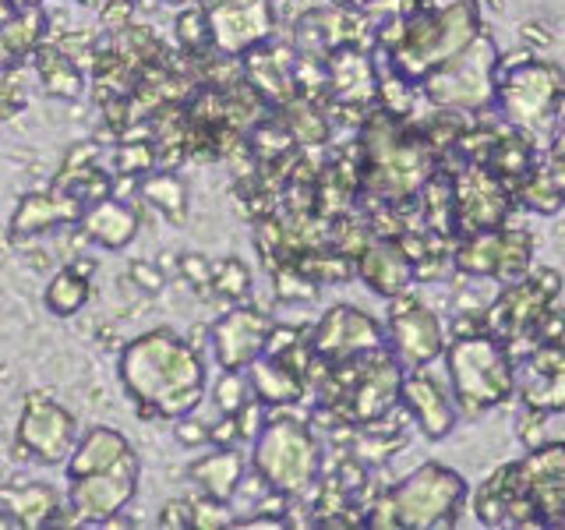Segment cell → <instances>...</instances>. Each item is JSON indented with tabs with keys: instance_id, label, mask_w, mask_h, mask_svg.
<instances>
[{
	"instance_id": "obj_1",
	"label": "cell",
	"mask_w": 565,
	"mask_h": 530,
	"mask_svg": "<svg viewBox=\"0 0 565 530\" xmlns=\"http://www.w3.org/2000/svg\"><path fill=\"white\" fill-rule=\"evenodd\" d=\"M117 371L141 421L188 417L205 400V361L173 329H149L135 336L124 347Z\"/></svg>"
},
{
	"instance_id": "obj_2",
	"label": "cell",
	"mask_w": 565,
	"mask_h": 530,
	"mask_svg": "<svg viewBox=\"0 0 565 530\" xmlns=\"http://www.w3.org/2000/svg\"><path fill=\"white\" fill-rule=\"evenodd\" d=\"M353 149H358L361 170L358 202H411L441 163V156L414 120L385 114L382 106H371L364 114L358 135H353Z\"/></svg>"
},
{
	"instance_id": "obj_3",
	"label": "cell",
	"mask_w": 565,
	"mask_h": 530,
	"mask_svg": "<svg viewBox=\"0 0 565 530\" xmlns=\"http://www.w3.org/2000/svg\"><path fill=\"white\" fill-rule=\"evenodd\" d=\"M481 32H488L481 0H452L446 8H424L406 18L375 22V53L399 78L420 85Z\"/></svg>"
},
{
	"instance_id": "obj_4",
	"label": "cell",
	"mask_w": 565,
	"mask_h": 530,
	"mask_svg": "<svg viewBox=\"0 0 565 530\" xmlns=\"http://www.w3.org/2000/svg\"><path fill=\"white\" fill-rule=\"evenodd\" d=\"M247 467L262 477L265 488L300 502L315 495L318 481H322L326 446L308 417L294 414V406H273V414H265L262 432L252 442Z\"/></svg>"
},
{
	"instance_id": "obj_5",
	"label": "cell",
	"mask_w": 565,
	"mask_h": 530,
	"mask_svg": "<svg viewBox=\"0 0 565 530\" xmlns=\"http://www.w3.org/2000/svg\"><path fill=\"white\" fill-rule=\"evenodd\" d=\"M470 499V485L463 474L446 464H420L393 488H382L364 506V527H414L441 530L456 527Z\"/></svg>"
},
{
	"instance_id": "obj_6",
	"label": "cell",
	"mask_w": 565,
	"mask_h": 530,
	"mask_svg": "<svg viewBox=\"0 0 565 530\" xmlns=\"http://www.w3.org/2000/svg\"><path fill=\"white\" fill-rule=\"evenodd\" d=\"M446 382L452 389L459 417H484L499 411L509 400H516V382H512V358L505 343L491 332H459L449 336L446 353Z\"/></svg>"
},
{
	"instance_id": "obj_7",
	"label": "cell",
	"mask_w": 565,
	"mask_h": 530,
	"mask_svg": "<svg viewBox=\"0 0 565 530\" xmlns=\"http://www.w3.org/2000/svg\"><path fill=\"white\" fill-rule=\"evenodd\" d=\"M565 110V67L555 61L523 57L520 64H505L499 71V88H494V114L505 124L520 128L544 149L555 124Z\"/></svg>"
},
{
	"instance_id": "obj_8",
	"label": "cell",
	"mask_w": 565,
	"mask_h": 530,
	"mask_svg": "<svg viewBox=\"0 0 565 530\" xmlns=\"http://www.w3.org/2000/svg\"><path fill=\"white\" fill-rule=\"evenodd\" d=\"M499 71H502V50L491 40V32H481L463 53H456L449 64L431 71L417 88L420 99L428 106H438V110L488 117L494 110Z\"/></svg>"
},
{
	"instance_id": "obj_9",
	"label": "cell",
	"mask_w": 565,
	"mask_h": 530,
	"mask_svg": "<svg viewBox=\"0 0 565 530\" xmlns=\"http://www.w3.org/2000/svg\"><path fill=\"white\" fill-rule=\"evenodd\" d=\"M558 294H562V273L552 269V265H530V273L523 279L499 287V294L491 297V305L481 315L484 332L505 343L509 358H520L523 350L534 347V332L547 308H555Z\"/></svg>"
},
{
	"instance_id": "obj_10",
	"label": "cell",
	"mask_w": 565,
	"mask_h": 530,
	"mask_svg": "<svg viewBox=\"0 0 565 530\" xmlns=\"http://www.w3.org/2000/svg\"><path fill=\"white\" fill-rule=\"evenodd\" d=\"M441 167L452 173V226L456 241L484 234V230L505 226L516 212L512 184L499 173H491L484 163H463V159L441 156Z\"/></svg>"
},
{
	"instance_id": "obj_11",
	"label": "cell",
	"mask_w": 565,
	"mask_h": 530,
	"mask_svg": "<svg viewBox=\"0 0 565 530\" xmlns=\"http://www.w3.org/2000/svg\"><path fill=\"white\" fill-rule=\"evenodd\" d=\"M534 234L523 226H494L484 234L473 237H459L452 265L459 276H477V279H491L499 287H509L530 273L534 265Z\"/></svg>"
},
{
	"instance_id": "obj_12",
	"label": "cell",
	"mask_w": 565,
	"mask_h": 530,
	"mask_svg": "<svg viewBox=\"0 0 565 530\" xmlns=\"http://www.w3.org/2000/svg\"><path fill=\"white\" fill-rule=\"evenodd\" d=\"M449 343V326L428 300H420L414 287L406 294L388 297V315H385V347L393 350V358L411 371V368H428L441 361Z\"/></svg>"
},
{
	"instance_id": "obj_13",
	"label": "cell",
	"mask_w": 565,
	"mask_h": 530,
	"mask_svg": "<svg viewBox=\"0 0 565 530\" xmlns=\"http://www.w3.org/2000/svg\"><path fill=\"white\" fill-rule=\"evenodd\" d=\"M78 442V417L50 400L46 393H29L14 432V456L40 459L46 467H64Z\"/></svg>"
},
{
	"instance_id": "obj_14",
	"label": "cell",
	"mask_w": 565,
	"mask_h": 530,
	"mask_svg": "<svg viewBox=\"0 0 565 530\" xmlns=\"http://www.w3.org/2000/svg\"><path fill=\"white\" fill-rule=\"evenodd\" d=\"M67 509L75 512V527H103L131 506L138 491V456L96 474L67 477Z\"/></svg>"
},
{
	"instance_id": "obj_15",
	"label": "cell",
	"mask_w": 565,
	"mask_h": 530,
	"mask_svg": "<svg viewBox=\"0 0 565 530\" xmlns=\"http://www.w3.org/2000/svg\"><path fill=\"white\" fill-rule=\"evenodd\" d=\"M209 14L212 50L244 57L247 50L269 43L276 35V8L273 0H199Z\"/></svg>"
},
{
	"instance_id": "obj_16",
	"label": "cell",
	"mask_w": 565,
	"mask_h": 530,
	"mask_svg": "<svg viewBox=\"0 0 565 530\" xmlns=\"http://www.w3.org/2000/svg\"><path fill=\"white\" fill-rule=\"evenodd\" d=\"M512 382L523 411L565 414V343H534L512 358Z\"/></svg>"
},
{
	"instance_id": "obj_17",
	"label": "cell",
	"mask_w": 565,
	"mask_h": 530,
	"mask_svg": "<svg viewBox=\"0 0 565 530\" xmlns=\"http://www.w3.org/2000/svg\"><path fill=\"white\" fill-rule=\"evenodd\" d=\"M385 347V322L353 305H332L318 322L311 326V350L315 358L329 364L361 358V353Z\"/></svg>"
},
{
	"instance_id": "obj_18",
	"label": "cell",
	"mask_w": 565,
	"mask_h": 530,
	"mask_svg": "<svg viewBox=\"0 0 565 530\" xmlns=\"http://www.w3.org/2000/svg\"><path fill=\"white\" fill-rule=\"evenodd\" d=\"M520 481L541 527H565V438H544L520 459Z\"/></svg>"
},
{
	"instance_id": "obj_19",
	"label": "cell",
	"mask_w": 565,
	"mask_h": 530,
	"mask_svg": "<svg viewBox=\"0 0 565 530\" xmlns=\"http://www.w3.org/2000/svg\"><path fill=\"white\" fill-rule=\"evenodd\" d=\"M399 403L406 406V414L417 424V432L428 442H441L456 432L459 411L452 400V389L446 379H438L431 364L428 368H411L403 371L399 385Z\"/></svg>"
},
{
	"instance_id": "obj_20",
	"label": "cell",
	"mask_w": 565,
	"mask_h": 530,
	"mask_svg": "<svg viewBox=\"0 0 565 530\" xmlns=\"http://www.w3.org/2000/svg\"><path fill=\"white\" fill-rule=\"evenodd\" d=\"M273 315L255 305H237L230 308L209 332L212 353L223 371H244L258 353L265 350V340L273 332Z\"/></svg>"
},
{
	"instance_id": "obj_21",
	"label": "cell",
	"mask_w": 565,
	"mask_h": 530,
	"mask_svg": "<svg viewBox=\"0 0 565 530\" xmlns=\"http://www.w3.org/2000/svg\"><path fill=\"white\" fill-rule=\"evenodd\" d=\"M470 509H473L477 523H484V527H541L537 512L523 491L516 459L494 467L484 481L477 485Z\"/></svg>"
},
{
	"instance_id": "obj_22",
	"label": "cell",
	"mask_w": 565,
	"mask_h": 530,
	"mask_svg": "<svg viewBox=\"0 0 565 530\" xmlns=\"http://www.w3.org/2000/svg\"><path fill=\"white\" fill-rule=\"evenodd\" d=\"M326 78H329V103L371 110L375 99H379V61H375V50L335 46L326 57Z\"/></svg>"
},
{
	"instance_id": "obj_23",
	"label": "cell",
	"mask_w": 565,
	"mask_h": 530,
	"mask_svg": "<svg viewBox=\"0 0 565 530\" xmlns=\"http://www.w3.org/2000/svg\"><path fill=\"white\" fill-rule=\"evenodd\" d=\"M244 82L255 88V93L279 110L282 103H290L297 96V82H294V64H297V50L279 46V43H262L255 50H247L244 57Z\"/></svg>"
},
{
	"instance_id": "obj_24",
	"label": "cell",
	"mask_w": 565,
	"mask_h": 530,
	"mask_svg": "<svg viewBox=\"0 0 565 530\" xmlns=\"http://www.w3.org/2000/svg\"><path fill=\"white\" fill-rule=\"evenodd\" d=\"M353 276H361L379 297H396L414 287V262L406 258L399 241L371 237V244L353 258Z\"/></svg>"
},
{
	"instance_id": "obj_25",
	"label": "cell",
	"mask_w": 565,
	"mask_h": 530,
	"mask_svg": "<svg viewBox=\"0 0 565 530\" xmlns=\"http://www.w3.org/2000/svg\"><path fill=\"white\" fill-rule=\"evenodd\" d=\"M85 205L75 199V194L67 191H35V194H25L22 202L14 209V220H11V237L14 241H29V237H40V234H50V230H57L64 223H78L82 220Z\"/></svg>"
},
{
	"instance_id": "obj_26",
	"label": "cell",
	"mask_w": 565,
	"mask_h": 530,
	"mask_svg": "<svg viewBox=\"0 0 565 530\" xmlns=\"http://www.w3.org/2000/svg\"><path fill=\"white\" fill-rule=\"evenodd\" d=\"M244 379L252 385V396L265 403V411H273V406H297L308 396V379L290 364H282L279 358H273V353H258L244 368Z\"/></svg>"
},
{
	"instance_id": "obj_27",
	"label": "cell",
	"mask_w": 565,
	"mask_h": 530,
	"mask_svg": "<svg viewBox=\"0 0 565 530\" xmlns=\"http://www.w3.org/2000/svg\"><path fill=\"white\" fill-rule=\"evenodd\" d=\"M78 226L85 237L110 247V252H120V247L131 244L138 234V212L131 209V202H120L114 194H106V199L85 205Z\"/></svg>"
},
{
	"instance_id": "obj_28",
	"label": "cell",
	"mask_w": 565,
	"mask_h": 530,
	"mask_svg": "<svg viewBox=\"0 0 565 530\" xmlns=\"http://www.w3.org/2000/svg\"><path fill=\"white\" fill-rule=\"evenodd\" d=\"M244 470H247V459L237 446H216V453H209L199 464H191L188 477L202 495H209V499L234 502L244 481Z\"/></svg>"
},
{
	"instance_id": "obj_29",
	"label": "cell",
	"mask_w": 565,
	"mask_h": 530,
	"mask_svg": "<svg viewBox=\"0 0 565 530\" xmlns=\"http://www.w3.org/2000/svg\"><path fill=\"white\" fill-rule=\"evenodd\" d=\"M135 456L131 442L124 438L117 428H88L78 442H75V453L67 456V477H82V474H96L106 467H117L120 459Z\"/></svg>"
},
{
	"instance_id": "obj_30",
	"label": "cell",
	"mask_w": 565,
	"mask_h": 530,
	"mask_svg": "<svg viewBox=\"0 0 565 530\" xmlns=\"http://www.w3.org/2000/svg\"><path fill=\"white\" fill-rule=\"evenodd\" d=\"M46 40V11L43 8H18L0 25V75L29 61L35 46Z\"/></svg>"
},
{
	"instance_id": "obj_31",
	"label": "cell",
	"mask_w": 565,
	"mask_h": 530,
	"mask_svg": "<svg viewBox=\"0 0 565 530\" xmlns=\"http://www.w3.org/2000/svg\"><path fill=\"white\" fill-rule=\"evenodd\" d=\"M29 61H35V75H40L43 93L53 99H78L85 93V71L53 46L50 40H43L35 46V53Z\"/></svg>"
},
{
	"instance_id": "obj_32",
	"label": "cell",
	"mask_w": 565,
	"mask_h": 530,
	"mask_svg": "<svg viewBox=\"0 0 565 530\" xmlns=\"http://www.w3.org/2000/svg\"><path fill=\"white\" fill-rule=\"evenodd\" d=\"M61 509V495L50 485H22V488H0V512L18 527H50L53 512Z\"/></svg>"
},
{
	"instance_id": "obj_33",
	"label": "cell",
	"mask_w": 565,
	"mask_h": 530,
	"mask_svg": "<svg viewBox=\"0 0 565 530\" xmlns=\"http://www.w3.org/2000/svg\"><path fill=\"white\" fill-rule=\"evenodd\" d=\"M279 120L287 124V131L294 135V141L300 149H326L332 141V128L329 117L318 103H311L308 96H294L290 103L279 106Z\"/></svg>"
},
{
	"instance_id": "obj_34",
	"label": "cell",
	"mask_w": 565,
	"mask_h": 530,
	"mask_svg": "<svg viewBox=\"0 0 565 530\" xmlns=\"http://www.w3.org/2000/svg\"><path fill=\"white\" fill-rule=\"evenodd\" d=\"M138 194L146 199L152 209H159L173 226H184L188 223V205H191V194L188 184L177 177L173 170H152L138 181Z\"/></svg>"
},
{
	"instance_id": "obj_35",
	"label": "cell",
	"mask_w": 565,
	"mask_h": 530,
	"mask_svg": "<svg viewBox=\"0 0 565 530\" xmlns=\"http://www.w3.org/2000/svg\"><path fill=\"white\" fill-rule=\"evenodd\" d=\"M512 199H516V209L534 212V216H558V212L565 209L562 194H558L552 177H547L541 159L530 167V173H523L520 181L512 184Z\"/></svg>"
},
{
	"instance_id": "obj_36",
	"label": "cell",
	"mask_w": 565,
	"mask_h": 530,
	"mask_svg": "<svg viewBox=\"0 0 565 530\" xmlns=\"http://www.w3.org/2000/svg\"><path fill=\"white\" fill-rule=\"evenodd\" d=\"M43 300L57 318L78 315L88 300V273H82V265H64V269H57L53 279L46 283Z\"/></svg>"
},
{
	"instance_id": "obj_37",
	"label": "cell",
	"mask_w": 565,
	"mask_h": 530,
	"mask_svg": "<svg viewBox=\"0 0 565 530\" xmlns=\"http://www.w3.org/2000/svg\"><path fill=\"white\" fill-rule=\"evenodd\" d=\"M294 265L308 279H315L318 287H329V283H347V279H353V258L340 255L332 244L308 247V252H300L294 258Z\"/></svg>"
},
{
	"instance_id": "obj_38",
	"label": "cell",
	"mask_w": 565,
	"mask_h": 530,
	"mask_svg": "<svg viewBox=\"0 0 565 530\" xmlns=\"http://www.w3.org/2000/svg\"><path fill=\"white\" fill-rule=\"evenodd\" d=\"M159 163V149L152 138H120L114 149H106V167L110 177L128 173V177H146Z\"/></svg>"
},
{
	"instance_id": "obj_39",
	"label": "cell",
	"mask_w": 565,
	"mask_h": 530,
	"mask_svg": "<svg viewBox=\"0 0 565 530\" xmlns=\"http://www.w3.org/2000/svg\"><path fill=\"white\" fill-rule=\"evenodd\" d=\"M173 32H177V46H181L188 57H205L212 53V29H209V14L199 4H184L177 8L173 18Z\"/></svg>"
},
{
	"instance_id": "obj_40",
	"label": "cell",
	"mask_w": 565,
	"mask_h": 530,
	"mask_svg": "<svg viewBox=\"0 0 565 530\" xmlns=\"http://www.w3.org/2000/svg\"><path fill=\"white\" fill-rule=\"evenodd\" d=\"M269 276H273V294H276V300H282V305L318 300V294H322V287H318L315 279H308L305 273H300L294 262H279Z\"/></svg>"
},
{
	"instance_id": "obj_41",
	"label": "cell",
	"mask_w": 565,
	"mask_h": 530,
	"mask_svg": "<svg viewBox=\"0 0 565 530\" xmlns=\"http://www.w3.org/2000/svg\"><path fill=\"white\" fill-rule=\"evenodd\" d=\"M252 287V276H247V265L241 258H223L220 265H212V290L230 297V300H241Z\"/></svg>"
},
{
	"instance_id": "obj_42",
	"label": "cell",
	"mask_w": 565,
	"mask_h": 530,
	"mask_svg": "<svg viewBox=\"0 0 565 530\" xmlns=\"http://www.w3.org/2000/svg\"><path fill=\"white\" fill-rule=\"evenodd\" d=\"M252 400V385H247L244 371H223V379L212 389V403L220 414H237L241 406Z\"/></svg>"
},
{
	"instance_id": "obj_43",
	"label": "cell",
	"mask_w": 565,
	"mask_h": 530,
	"mask_svg": "<svg viewBox=\"0 0 565 530\" xmlns=\"http://www.w3.org/2000/svg\"><path fill=\"white\" fill-rule=\"evenodd\" d=\"M191 502V527L199 530H216V527H234L237 512L230 502L220 499H209V495L199 491V499H188Z\"/></svg>"
},
{
	"instance_id": "obj_44",
	"label": "cell",
	"mask_w": 565,
	"mask_h": 530,
	"mask_svg": "<svg viewBox=\"0 0 565 530\" xmlns=\"http://www.w3.org/2000/svg\"><path fill=\"white\" fill-rule=\"evenodd\" d=\"M25 110V93H22V82H18L14 71H4L0 75V120H11L14 114Z\"/></svg>"
},
{
	"instance_id": "obj_45",
	"label": "cell",
	"mask_w": 565,
	"mask_h": 530,
	"mask_svg": "<svg viewBox=\"0 0 565 530\" xmlns=\"http://www.w3.org/2000/svg\"><path fill=\"white\" fill-rule=\"evenodd\" d=\"M234 421H237V435H241V442H255V435L262 432V424H265V403H258L255 396L247 400L241 411L234 414Z\"/></svg>"
},
{
	"instance_id": "obj_46",
	"label": "cell",
	"mask_w": 565,
	"mask_h": 530,
	"mask_svg": "<svg viewBox=\"0 0 565 530\" xmlns=\"http://www.w3.org/2000/svg\"><path fill=\"white\" fill-rule=\"evenodd\" d=\"M99 18H103V29L110 35L128 29L131 18H135V0H106V4L99 8Z\"/></svg>"
},
{
	"instance_id": "obj_47",
	"label": "cell",
	"mask_w": 565,
	"mask_h": 530,
	"mask_svg": "<svg viewBox=\"0 0 565 530\" xmlns=\"http://www.w3.org/2000/svg\"><path fill=\"white\" fill-rule=\"evenodd\" d=\"M184 276H188L199 290H209V287H212V262L202 258V255H184Z\"/></svg>"
},
{
	"instance_id": "obj_48",
	"label": "cell",
	"mask_w": 565,
	"mask_h": 530,
	"mask_svg": "<svg viewBox=\"0 0 565 530\" xmlns=\"http://www.w3.org/2000/svg\"><path fill=\"white\" fill-rule=\"evenodd\" d=\"M177 438H181L184 446H202V442H209V424L194 421V414L177 417Z\"/></svg>"
},
{
	"instance_id": "obj_49",
	"label": "cell",
	"mask_w": 565,
	"mask_h": 530,
	"mask_svg": "<svg viewBox=\"0 0 565 530\" xmlns=\"http://www.w3.org/2000/svg\"><path fill=\"white\" fill-rule=\"evenodd\" d=\"M159 523L170 527V530H181V527H191V502L177 499V502H167L159 509Z\"/></svg>"
},
{
	"instance_id": "obj_50",
	"label": "cell",
	"mask_w": 565,
	"mask_h": 530,
	"mask_svg": "<svg viewBox=\"0 0 565 530\" xmlns=\"http://www.w3.org/2000/svg\"><path fill=\"white\" fill-rule=\"evenodd\" d=\"M544 421H547L544 414L523 411V417H520V438L526 442V449H530V446H537V442H544V435H541V424H544Z\"/></svg>"
},
{
	"instance_id": "obj_51",
	"label": "cell",
	"mask_w": 565,
	"mask_h": 530,
	"mask_svg": "<svg viewBox=\"0 0 565 530\" xmlns=\"http://www.w3.org/2000/svg\"><path fill=\"white\" fill-rule=\"evenodd\" d=\"M131 279L141 283L146 290H159V287H163V273L152 269L149 262H131Z\"/></svg>"
},
{
	"instance_id": "obj_52",
	"label": "cell",
	"mask_w": 565,
	"mask_h": 530,
	"mask_svg": "<svg viewBox=\"0 0 565 530\" xmlns=\"http://www.w3.org/2000/svg\"><path fill=\"white\" fill-rule=\"evenodd\" d=\"M14 11H18V8H14V0H0V25H4Z\"/></svg>"
},
{
	"instance_id": "obj_53",
	"label": "cell",
	"mask_w": 565,
	"mask_h": 530,
	"mask_svg": "<svg viewBox=\"0 0 565 530\" xmlns=\"http://www.w3.org/2000/svg\"><path fill=\"white\" fill-rule=\"evenodd\" d=\"M46 0H14V8H43Z\"/></svg>"
},
{
	"instance_id": "obj_54",
	"label": "cell",
	"mask_w": 565,
	"mask_h": 530,
	"mask_svg": "<svg viewBox=\"0 0 565 530\" xmlns=\"http://www.w3.org/2000/svg\"><path fill=\"white\" fill-rule=\"evenodd\" d=\"M335 4H343V8H364L367 0H335Z\"/></svg>"
},
{
	"instance_id": "obj_55",
	"label": "cell",
	"mask_w": 565,
	"mask_h": 530,
	"mask_svg": "<svg viewBox=\"0 0 565 530\" xmlns=\"http://www.w3.org/2000/svg\"><path fill=\"white\" fill-rule=\"evenodd\" d=\"M163 4H170V8H184V4H194V0H163Z\"/></svg>"
},
{
	"instance_id": "obj_56",
	"label": "cell",
	"mask_w": 565,
	"mask_h": 530,
	"mask_svg": "<svg viewBox=\"0 0 565 530\" xmlns=\"http://www.w3.org/2000/svg\"><path fill=\"white\" fill-rule=\"evenodd\" d=\"M82 4H85V0H82Z\"/></svg>"
}]
</instances>
